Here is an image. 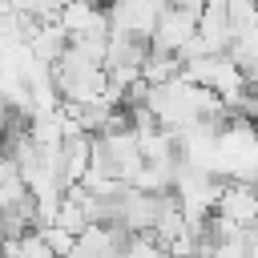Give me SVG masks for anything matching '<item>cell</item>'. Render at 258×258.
Instances as JSON below:
<instances>
[{"mask_svg": "<svg viewBox=\"0 0 258 258\" xmlns=\"http://www.w3.org/2000/svg\"><path fill=\"white\" fill-rule=\"evenodd\" d=\"M169 4H177V8H189V12H198V16H202V8H206V0H169Z\"/></svg>", "mask_w": 258, "mask_h": 258, "instance_id": "obj_3", "label": "cell"}, {"mask_svg": "<svg viewBox=\"0 0 258 258\" xmlns=\"http://www.w3.org/2000/svg\"><path fill=\"white\" fill-rule=\"evenodd\" d=\"M214 214H222L226 222H238V226H254L258 222V181H222V194H218V206Z\"/></svg>", "mask_w": 258, "mask_h": 258, "instance_id": "obj_2", "label": "cell"}, {"mask_svg": "<svg viewBox=\"0 0 258 258\" xmlns=\"http://www.w3.org/2000/svg\"><path fill=\"white\" fill-rule=\"evenodd\" d=\"M194 36H198V12L169 4V8L161 12V20H157L149 44H153L157 52H173V56H181V48H185Z\"/></svg>", "mask_w": 258, "mask_h": 258, "instance_id": "obj_1", "label": "cell"}, {"mask_svg": "<svg viewBox=\"0 0 258 258\" xmlns=\"http://www.w3.org/2000/svg\"><path fill=\"white\" fill-rule=\"evenodd\" d=\"M169 258H198V254H169Z\"/></svg>", "mask_w": 258, "mask_h": 258, "instance_id": "obj_4", "label": "cell"}]
</instances>
